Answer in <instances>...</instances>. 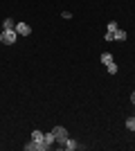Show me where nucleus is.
<instances>
[{
    "mask_svg": "<svg viewBox=\"0 0 135 151\" xmlns=\"http://www.w3.org/2000/svg\"><path fill=\"white\" fill-rule=\"evenodd\" d=\"M61 18H65V20H70V18H72V14H70V12H63V14H61Z\"/></svg>",
    "mask_w": 135,
    "mask_h": 151,
    "instance_id": "nucleus-14",
    "label": "nucleus"
},
{
    "mask_svg": "<svg viewBox=\"0 0 135 151\" xmlns=\"http://www.w3.org/2000/svg\"><path fill=\"white\" fill-rule=\"evenodd\" d=\"M23 149H25V151H39V142H34V140H32V142H27Z\"/></svg>",
    "mask_w": 135,
    "mask_h": 151,
    "instance_id": "nucleus-9",
    "label": "nucleus"
},
{
    "mask_svg": "<svg viewBox=\"0 0 135 151\" xmlns=\"http://www.w3.org/2000/svg\"><path fill=\"white\" fill-rule=\"evenodd\" d=\"M16 38H18V32H16V29H2V34H0V43L14 45V43H16Z\"/></svg>",
    "mask_w": 135,
    "mask_h": 151,
    "instance_id": "nucleus-1",
    "label": "nucleus"
},
{
    "mask_svg": "<svg viewBox=\"0 0 135 151\" xmlns=\"http://www.w3.org/2000/svg\"><path fill=\"white\" fill-rule=\"evenodd\" d=\"M113 36H115V41H126V38H129V34H126V32H124L122 27H117Z\"/></svg>",
    "mask_w": 135,
    "mask_h": 151,
    "instance_id": "nucleus-5",
    "label": "nucleus"
},
{
    "mask_svg": "<svg viewBox=\"0 0 135 151\" xmlns=\"http://www.w3.org/2000/svg\"><path fill=\"white\" fill-rule=\"evenodd\" d=\"M16 32H18V36H27L32 32V27L27 25V23H16Z\"/></svg>",
    "mask_w": 135,
    "mask_h": 151,
    "instance_id": "nucleus-4",
    "label": "nucleus"
},
{
    "mask_svg": "<svg viewBox=\"0 0 135 151\" xmlns=\"http://www.w3.org/2000/svg\"><path fill=\"white\" fill-rule=\"evenodd\" d=\"M2 29H16L14 20H11V18H5V23H2Z\"/></svg>",
    "mask_w": 135,
    "mask_h": 151,
    "instance_id": "nucleus-10",
    "label": "nucleus"
},
{
    "mask_svg": "<svg viewBox=\"0 0 135 151\" xmlns=\"http://www.w3.org/2000/svg\"><path fill=\"white\" fill-rule=\"evenodd\" d=\"M101 63H104V65L113 63V54H110V52H104V54H101Z\"/></svg>",
    "mask_w": 135,
    "mask_h": 151,
    "instance_id": "nucleus-7",
    "label": "nucleus"
},
{
    "mask_svg": "<svg viewBox=\"0 0 135 151\" xmlns=\"http://www.w3.org/2000/svg\"><path fill=\"white\" fill-rule=\"evenodd\" d=\"M126 129H129V131H135V117H129V120H126Z\"/></svg>",
    "mask_w": 135,
    "mask_h": 151,
    "instance_id": "nucleus-12",
    "label": "nucleus"
},
{
    "mask_svg": "<svg viewBox=\"0 0 135 151\" xmlns=\"http://www.w3.org/2000/svg\"><path fill=\"white\" fill-rule=\"evenodd\" d=\"M133 133H135V131H133Z\"/></svg>",
    "mask_w": 135,
    "mask_h": 151,
    "instance_id": "nucleus-16",
    "label": "nucleus"
},
{
    "mask_svg": "<svg viewBox=\"0 0 135 151\" xmlns=\"http://www.w3.org/2000/svg\"><path fill=\"white\" fill-rule=\"evenodd\" d=\"M32 140H34V142H43V131H39V129L32 131Z\"/></svg>",
    "mask_w": 135,
    "mask_h": 151,
    "instance_id": "nucleus-8",
    "label": "nucleus"
},
{
    "mask_svg": "<svg viewBox=\"0 0 135 151\" xmlns=\"http://www.w3.org/2000/svg\"><path fill=\"white\" fill-rule=\"evenodd\" d=\"M43 142H45V145H50V147H52L54 142H56V138H54V133H52V131H50V133H43Z\"/></svg>",
    "mask_w": 135,
    "mask_h": 151,
    "instance_id": "nucleus-6",
    "label": "nucleus"
},
{
    "mask_svg": "<svg viewBox=\"0 0 135 151\" xmlns=\"http://www.w3.org/2000/svg\"><path fill=\"white\" fill-rule=\"evenodd\" d=\"M52 133H54L56 142H63V140L68 138V131H65V126H54V129H52Z\"/></svg>",
    "mask_w": 135,
    "mask_h": 151,
    "instance_id": "nucleus-2",
    "label": "nucleus"
},
{
    "mask_svg": "<svg viewBox=\"0 0 135 151\" xmlns=\"http://www.w3.org/2000/svg\"><path fill=\"white\" fill-rule=\"evenodd\" d=\"M131 104H133V106H135V90H133V93H131Z\"/></svg>",
    "mask_w": 135,
    "mask_h": 151,
    "instance_id": "nucleus-15",
    "label": "nucleus"
},
{
    "mask_svg": "<svg viewBox=\"0 0 135 151\" xmlns=\"http://www.w3.org/2000/svg\"><path fill=\"white\" fill-rule=\"evenodd\" d=\"M61 149H65V151H74V149H79V142H77V140H72V138H65L63 142H61Z\"/></svg>",
    "mask_w": 135,
    "mask_h": 151,
    "instance_id": "nucleus-3",
    "label": "nucleus"
},
{
    "mask_svg": "<svg viewBox=\"0 0 135 151\" xmlns=\"http://www.w3.org/2000/svg\"><path fill=\"white\" fill-rule=\"evenodd\" d=\"M106 68H108V75H117V63H115V61H113V63H108Z\"/></svg>",
    "mask_w": 135,
    "mask_h": 151,
    "instance_id": "nucleus-11",
    "label": "nucleus"
},
{
    "mask_svg": "<svg viewBox=\"0 0 135 151\" xmlns=\"http://www.w3.org/2000/svg\"><path fill=\"white\" fill-rule=\"evenodd\" d=\"M117 27H119V25H117L115 20H110V23H108V32H110V34H115V29H117Z\"/></svg>",
    "mask_w": 135,
    "mask_h": 151,
    "instance_id": "nucleus-13",
    "label": "nucleus"
}]
</instances>
